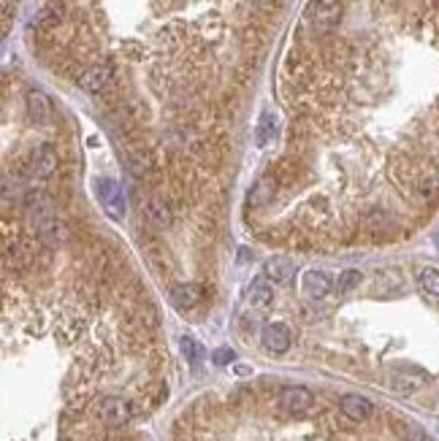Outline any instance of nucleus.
Returning <instances> with one entry per match:
<instances>
[{
	"mask_svg": "<svg viewBox=\"0 0 439 441\" xmlns=\"http://www.w3.org/2000/svg\"><path fill=\"white\" fill-rule=\"evenodd\" d=\"M95 414H98V420H101L104 425L119 428V425H125V423L133 417V409H130V403H128L125 398H119V395H106V398L98 401Z\"/></svg>",
	"mask_w": 439,
	"mask_h": 441,
	"instance_id": "nucleus-1",
	"label": "nucleus"
},
{
	"mask_svg": "<svg viewBox=\"0 0 439 441\" xmlns=\"http://www.w3.org/2000/svg\"><path fill=\"white\" fill-rule=\"evenodd\" d=\"M95 187H98V198H101V206L109 214V220H122L125 217V195H122L119 184L114 179H101Z\"/></svg>",
	"mask_w": 439,
	"mask_h": 441,
	"instance_id": "nucleus-2",
	"label": "nucleus"
},
{
	"mask_svg": "<svg viewBox=\"0 0 439 441\" xmlns=\"http://www.w3.org/2000/svg\"><path fill=\"white\" fill-rule=\"evenodd\" d=\"M25 203H27L30 220H33V225H36L38 230H47L49 225H55L57 222L55 203H52V198H47L44 192H30Z\"/></svg>",
	"mask_w": 439,
	"mask_h": 441,
	"instance_id": "nucleus-3",
	"label": "nucleus"
},
{
	"mask_svg": "<svg viewBox=\"0 0 439 441\" xmlns=\"http://www.w3.org/2000/svg\"><path fill=\"white\" fill-rule=\"evenodd\" d=\"M426 382V374L420 368H399L390 374V390L399 395H412Z\"/></svg>",
	"mask_w": 439,
	"mask_h": 441,
	"instance_id": "nucleus-4",
	"label": "nucleus"
},
{
	"mask_svg": "<svg viewBox=\"0 0 439 441\" xmlns=\"http://www.w3.org/2000/svg\"><path fill=\"white\" fill-rule=\"evenodd\" d=\"M111 79H114V71H111V65H90L82 76H79V87L84 90V92H101L106 84H109Z\"/></svg>",
	"mask_w": 439,
	"mask_h": 441,
	"instance_id": "nucleus-5",
	"label": "nucleus"
},
{
	"mask_svg": "<svg viewBox=\"0 0 439 441\" xmlns=\"http://www.w3.org/2000/svg\"><path fill=\"white\" fill-rule=\"evenodd\" d=\"M339 16H342V5H336V3H312L309 5V22L318 30H331L333 25H339Z\"/></svg>",
	"mask_w": 439,
	"mask_h": 441,
	"instance_id": "nucleus-6",
	"label": "nucleus"
},
{
	"mask_svg": "<svg viewBox=\"0 0 439 441\" xmlns=\"http://www.w3.org/2000/svg\"><path fill=\"white\" fill-rule=\"evenodd\" d=\"M315 403V395L307 387H285L279 395V406L285 412H307Z\"/></svg>",
	"mask_w": 439,
	"mask_h": 441,
	"instance_id": "nucleus-7",
	"label": "nucleus"
},
{
	"mask_svg": "<svg viewBox=\"0 0 439 441\" xmlns=\"http://www.w3.org/2000/svg\"><path fill=\"white\" fill-rule=\"evenodd\" d=\"M261 341H263V346H266L269 352L282 355V352H287V349H290L293 336H290V331H287L282 323H272V325H266V328H263Z\"/></svg>",
	"mask_w": 439,
	"mask_h": 441,
	"instance_id": "nucleus-8",
	"label": "nucleus"
},
{
	"mask_svg": "<svg viewBox=\"0 0 439 441\" xmlns=\"http://www.w3.org/2000/svg\"><path fill=\"white\" fill-rule=\"evenodd\" d=\"M27 114L36 125H49L52 122V101L47 98V92L41 90H30L27 92Z\"/></svg>",
	"mask_w": 439,
	"mask_h": 441,
	"instance_id": "nucleus-9",
	"label": "nucleus"
},
{
	"mask_svg": "<svg viewBox=\"0 0 439 441\" xmlns=\"http://www.w3.org/2000/svg\"><path fill=\"white\" fill-rule=\"evenodd\" d=\"M301 290H304V295H307V298H312V301L326 298V295L331 292L329 274H323V271H318V268H309L307 274L301 276Z\"/></svg>",
	"mask_w": 439,
	"mask_h": 441,
	"instance_id": "nucleus-10",
	"label": "nucleus"
},
{
	"mask_svg": "<svg viewBox=\"0 0 439 441\" xmlns=\"http://www.w3.org/2000/svg\"><path fill=\"white\" fill-rule=\"evenodd\" d=\"M263 276L274 284H285L296 276V266H293L290 257H272V260L263 263Z\"/></svg>",
	"mask_w": 439,
	"mask_h": 441,
	"instance_id": "nucleus-11",
	"label": "nucleus"
},
{
	"mask_svg": "<svg viewBox=\"0 0 439 441\" xmlns=\"http://www.w3.org/2000/svg\"><path fill=\"white\" fill-rule=\"evenodd\" d=\"M339 406H342L344 417H350V420H355V423L369 420V414H372V409H375L372 401L364 398V395H344V398L339 401Z\"/></svg>",
	"mask_w": 439,
	"mask_h": 441,
	"instance_id": "nucleus-12",
	"label": "nucleus"
},
{
	"mask_svg": "<svg viewBox=\"0 0 439 441\" xmlns=\"http://www.w3.org/2000/svg\"><path fill=\"white\" fill-rule=\"evenodd\" d=\"M171 298H174V303H176L179 309H195V306L201 303V287L193 284V281L176 284V287L171 290Z\"/></svg>",
	"mask_w": 439,
	"mask_h": 441,
	"instance_id": "nucleus-13",
	"label": "nucleus"
},
{
	"mask_svg": "<svg viewBox=\"0 0 439 441\" xmlns=\"http://www.w3.org/2000/svg\"><path fill=\"white\" fill-rule=\"evenodd\" d=\"M57 171V155L55 149L49 147V144H44L36 155H33V173H38V176H52Z\"/></svg>",
	"mask_w": 439,
	"mask_h": 441,
	"instance_id": "nucleus-14",
	"label": "nucleus"
},
{
	"mask_svg": "<svg viewBox=\"0 0 439 441\" xmlns=\"http://www.w3.org/2000/svg\"><path fill=\"white\" fill-rule=\"evenodd\" d=\"M147 217L155 222L158 227H168L171 225V209H168L163 195H152L147 201Z\"/></svg>",
	"mask_w": 439,
	"mask_h": 441,
	"instance_id": "nucleus-15",
	"label": "nucleus"
},
{
	"mask_svg": "<svg viewBox=\"0 0 439 441\" xmlns=\"http://www.w3.org/2000/svg\"><path fill=\"white\" fill-rule=\"evenodd\" d=\"M272 298H274V287H272V281L266 276H261V279H255L250 284V303L252 306H269Z\"/></svg>",
	"mask_w": 439,
	"mask_h": 441,
	"instance_id": "nucleus-16",
	"label": "nucleus"
},
{
	"mask_svg": "<svg viewBox=\"0 0 439 441\" xmlns=\"http://www.w3.org/2000/svg\"><path fill=\"white\" fill-rule=\"evenodd\" d=\"M274 122H272V114L266 111L263 116H261V125H258V130H255V141H258V147L263 149V147H269V141L274 138Z\"/></svg>",
	"mask_w": 439,
	"mask_h": 441,
	"instance_id": "nucleus-17",
	"label": "nucleus"
},
{
	"mask_svg": "<svg viewBox=\"0 0 439 441\" xmlns=\"http://www.w3.org/2000/svg\"><path fill=\"white\" fill-rule=\"evenodd\" d=\"M418 279H420V290H423V292L437 295L439 298V268H423Z\"/></svg>",
	"mask_w": 439,
	"mask_h": 441,
	"instance_id": "nucleus-18",
	"label": "nucleus"
},
{
	"mask_svg": "<svg viewBox=\"0 0 439 441\" xmlns=\"http://www.w3.org/2000/svg\"><path fill=\"white\" fill-rule=\"evenodd\" d=\"M399 439L401 441H429V436L423 433V428H418L415 423H399Z\"/></svg>",
	"mask_w": 439,
	"mask_h": 441,
	"instance_id": "nucleus-19",
	"label": "nucleus"
},
{
	"mask_svg": "<svg viewBox=\"0 0 439 441\" xmlns=\"http://www.w3.org/2000/svg\"><path fill=\"white\" fill-rule=\"evenodd\" d=\"M355 284H361V271L350 268V271H344V274L339 276V281H336V292H339V295H344V292H350Z\"/></svg>",
	"mask_w": 439,
	"mask_h": 441,
	"instance_id": "nucleus-20",
	"label": "nucleus"
},
{
	"mask_svg": "<svg viewBox=\"0 0 439 441\" xmlns=\"http://www.w3.org/2000/svg\"><path fill=\"white\" fill-rule=\"evenodd\" d=\"M182 352H185V357L190 360V363H198L201 360V346H198V341L195 338H182Z\"/></svg>",
	"mask_w": 439,
	"mask_h": 441,
	"instance_id": "nucleus-21",
	"label": "nucleus"
},
{
	"mask_svg": "<svg viewBox=\"0 0 439 441\" xmlns=\"http://www.w3.org/2000/svg\"><path fill=\"white\" fill-rule=\"evenodd\" d=\"M233 360V352L230 349H217L215 352V363H220V366H225V363H230Z\"/></svg>",
	"mask_w": 439,
	"mask_h": 441,
	"instance_id": "nucleus-22",
	"label": "nucleus"
}]
</instances>
